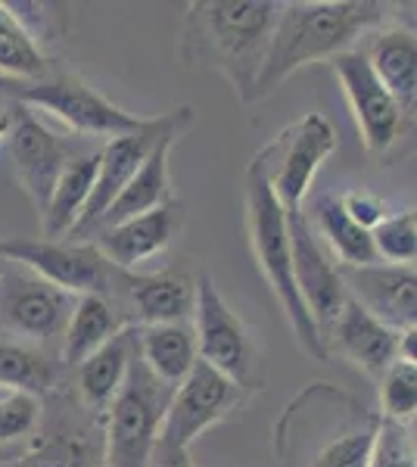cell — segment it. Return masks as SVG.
<instances>
[{"instance_id": "obj_12", "label": "cell", "mask_w": 417, "mask_h": 467, "mask_svg": "<svg viewBox=\"0 0 417 467\" xmlns=\"http://www.w3.org/2000/svg\"><path fill=\"white\" fill-rule=\"evenodd\" d=\"M246 396L249 393L218 374L215 368H209L206 361H196L191 374L172 389L156 440L191 449L203 433L231 418L246 402Z\"/></svg>"}, {"instance_id": "obj_29", "label": "cell", "mask_w": 417, "mask_h": 467, "mask_svg": "<svg viewBox=\"0 0 417 467\" xmlns=\"http://www.w3.org/2000/svg\"><path fill=\"white\" fill-rule=\"evenodd\" d=\"M0 75L10 81H37L50 75L41 44L19 26L6 4H0Z\"/></svg>"}, {"instance_id": "obj_31", "label": "cell", "mask_w": 417, "mask_h": 467, "mask_svg": "<svg viewBox=\"0 0 417 467\" xmlns=\"http://www.w3.org/2000/svg\"><path fill=\"white\" fill-rule=\"evenodd\" d=\"M370 240H374V253L381 262H390V265H414L417 213L414 209L390 213L374 231H370Z\"/></svg>"}, {"instance_id": "obj_5", "label": "cell", "mask_w": 417, "mask_h": 467, "mask_svg": "<svg viewBox=\"0 0 417 467\" xmlns=\"http://www.w3.org/2000/svg\"><path fill=\"white\" fill-rule=\"evenodd\" d=\"M0 255L13 265H22L69 296H103L122 312L125 284L131 271L112 265L90 240H44V237H4ZM125 318V315H122ZM128 324V321H125Z\"/></svg>"}, {"instance_id": "obj_1", "label": "cell", "mask_w": 417, "mask_h": 467, "mask_svg": "<svg viewBox=\"0 0 417 467\" xmlns=\"http://www.w3.org/2000/svg\"><path fill=\"white\" fill-rule=\"evenodd\" d=\"M390 6L377 0H296L280 4L275 32H271L268 57L255 78L253 103L268 100L308 63L339 57L355 50V44L386 26Z\"/></svg>"}, {"instance_id": "obj_7", "label": "cell", "mask_w": 417, "mask_h": 467, "mask_svg": "<svg viewBox=\"0 0 417 467\" xmlns=\"http://www.w3.org/2000/svg\"><path fill=\"white\" fill-rule=\"evenodd\" d=\"M172 387L156 380L134 352L122 389L103 418V467H150Z\"/></svg>"}, {"instance_id": "obj_8", "label": "cell", "mask_w": 417, "mask_h": 467, "mask_svg": "<svg viewBox=\"0 0 417 467\" xmlns=\"http://www.w3.org/2000/svg\"><path fill=\"white\" fill-rule=\"evenodd\" d=\"M339 150V138L324 112H302L296 122L262 147L253 156L255 169L268 181L275 200L284 213L306 209V197L315 184V175L324 162Z\"/></svg>"}, {"instance_id": "obj_39", "label": "cell", "mask_w": 417, "mask_h": 467, "mask_svg": "<svg viewBox=\"0 0 417 467\" xmlns=\"http://www.w3.org/2000/svg\"><path fill=\"white\" fill-rule=\"evenodd\" d=\"M0 467H6V464H0Z\"/></svg>"}, {"instance_id": "obj_10", "label": "cell", "mask_w": 417, "mask_h": 467, "mask_svg": "<svg viewBox=\"0 0 417 467\" xmlns=\"http://www.w3.org/2000/svg\"><path fill=\"white\" fill-rule=\"evenodd\" d=\"M13 467H103V420L63 380L44 396L41 424Z\"/></svg>"}, {"instance_id": "obj_19", "label": "cell", "mask_w": 417, "mask_h": 467, "mask_svg": "<svg viewBox=\"0 0 417 467\" xmlns=\"http://www.w3.org/2000/svg\"><path fill=\"white\" fill-rule=\"evenodd\" d=\"M321 340H324L328 358L330 356L343 358L374 380H381L386 368L399 358L396 356L399 334L377 321L370 312H365L355 299H346L343 312H339L337 321L324 330Z\"/></svg>"}, {"instance_id": "obj_27", "label": "cell", "mask_w": 417, "mask_h": 467, "mask_svg": "<svg viewBox=\"0 0 417 467\" xmlns=\"http://www.w3.org/2000/svg\"><path fill=\"white\" fill-rule=\"evenodd\" d=\"M97 156H100V150H94V153H78L66 165L63 175H59L57 187H53V193H50L47 209H44V215H41L44 240H59V237L66 240L75 224H78V218L88 206L90 191H94Z\"/></svg>"}, {"instance_id": "obj_24", "label": "cell", "mask_w": 417, "mask_h": 467, "mask_svg": "<svg viewBox=\"0 0 417 467\" xmlns=\"http://www.w3.org/2000/svg\"><path fill=\"white\" fill-rule=\"evenodd\" d=\"M128 330V324L122 318L116 306L103 296H78L75 308L66 321V330L59 337V349L57 361L66 374L75 371L88 356H94L100 346H106L116 334Z\"/></svg>"}, {"instance_id": "obj_35", "label": "cell", "mask_w": 417, "mask_h": 467, "mask_svg": "<svg viewBox=\"0 0 417 467\" xmlns=\"http://www.w3.org/2000/svg\"><path fill=\"white\" fill-rule=\"evenodd\" d=\"M339 206H343L346 215L365 231H374L377 224L390 215V213H386V202L377 197V193H370V191H349V193L339 197Z\"/></svg>"}, {"instance_id": "obj_13", "label": "cell", "mask_w": 417, "mask_h": 467, "mask_svg": "<svg viewBox=\"0 0 417 467\" xmlns=\"http://www.w3.org/2000/svg\"><path fill=\"white\" fill-rule=\"evenodd\" d=\"M174 109L162 112V116L147 119V125L134 134H122V138H112L100 147V156H97V178H94V191L88 197V206L81 213L78 224L72 228V234L66 240H75V244H85L88 237H94L106 213L112 209V202L122 197V191L131 184V178L138 175V169L143 160L150 156V150L156 147V140L165 134V128L172 125Z\"/></svg>"}, {"instance_id": "obj_16", "label": "cell", "mask_w": 417, "mask_h": 467, "mask_svg": "<svg viewBox=\"0 0 417 467\" xmlns=\"http://www.w3.org/2000/svg\"><path fill=\"white\" fill-rule=\"evenodd\" d=\"M330 69L337 75L339 88H343V97L349 109H352L355 128H359L365 150L370 156L390 153L408 116L399 109V103L390 97V90L377 81V75L370 72L365 54L359 47L346 50V54L330 59Z\"/></svg>"}, {"instance_id": "obj_34", "label": "cell", "mask_w": 417, "mask_h": 467, "mask_svg": "<svg viewBox=\"0 0 417 467\" xmlns=\"http://www.w3.org/2000/svg\"><path fill=\"white\" fill-rule=\"evenodd\" d=\"M6 10L16 16L19 26L37 44L57 41L66 32V19H69V6L66 4H6Z\"/></svg>"}, {"instance_id": "obj_17", "label": "cell", "mask_w": 417, "mask_h": 467, "mask_svg": "<svg viewBox=\"0 0 417 467\" xmlns=\"http://www.w3.org/2000/svg\"><path fill=\"white\" fill-rule=\"evenodd\" d=\"M349 299H355L365 312L390 330H412L417 321V275L414 265H390V262H374V265L346 268L339 265Z\"/></svg>"}, {"instance_id": "obj_20", "label": "cell", "mask_w": 417, "mask_h": 467, "mask_svg": "<svg viewBox=\"0 0 417 467\" xmlns=\"http://www.w3.org/2000/svg\"><path fill=\"white\" fill-rule=\"evenodd\" d=\"M196 112L193 107H178L174 109V119L172 125L165 128V134L156 140V147L150 150V156L143 160V165L138 169V175L131 178V184L122 191V197L112 202V209L106 213V218L100 222V228H109V224H119L125 218H134V215H143L150 209H159L165 202L174 200V191H172V150L178 144V138L184 131H191ZM97 228V231H100Z\"/></svg>"}, {"instance_id": "obj_22", "label": "cell", "mask_w": 417, "mask_h": 467, "mask_svg": "<svg viewBox=\"0 0 417 467\" xmlns=\"http://www.w3.org/2000/svg\"><path fill=\"white\" fill-rule=\"evenodd\" d=\"M370 72L390 90L405 116H414L417 103V37L408 26H381L368 35V44L359 47Z\"/></svg>"}, {"instance_id": "obj_37", "label": "cell", "mask_w": 417, "mask_h": 467, "mask_svg": "<svg viewBox=\"0 0 417 467\" xmlns=\"http://www.w3.org/2000/svg\"><path fill=\"white\" fill-rule=\"evenodd\" d=\"M6 131H10V116H6V112H0V140L6 138Z\"/></svg>"}, {"instance_id": "obj_3", "label": "cell", "mask_w": 417, "mask_h": 467, "mask_svg": "<svg viewBox=\"0 0 417 467\" xmlns=\"http://www.w3.org/2000/svg\"><path fill=\"white\" fill-rule=\"evenodd\" d=\"M377 420L355 396L312 383L277 420L280 467H368Z\"/></svg>"}, {"instance_id": "obj_9", "label": "cell", "mask_w": 417, "mask_h": 467, "mask_svg": "<svg viewBox=\"0 0 417 467\" xmlns=\"http://www.w3.org/2000/svg\"><path fill=\"white\" fill-rule=\"evenodd\" d=\"M13 103L26 109H44L53 119H59L66 128H72L81 138H122L134 134L147 125V119L131 116L122 107L103 97L97 88H90L75 72H50L37 81H16L10 88Z\"/></svg>"}, {"instance_id": "obj_2", "label": "cell", "mask_w": 417, "mask_h": 467, "mask_svg": "<svg viewBox=\"0 0 417 467\" xmlns=\"http://www.w3.org/2000/svg\"><path fill=\"white\" fill-rule=\"evenodd\" d=\"M277 13L275 0H193L181 22V57L196 69L218 72L240 103L253 107Z\"/></svg>"}, {"instance_id": "obj_6", "label": "cell", "mask_w": 417, "mask_h": 467, "mask_svg": "<svg viewBox=\"0 0 417 467\" xmlns=\"http://www.w3.org/2000/svg\"><path fill=\"white\" fill-rule=\"evenodd\" d=\"M196 358L237 383L244 393L265 389V358L246 321L227 306L215 281L203 271L196 277V306L191 318Z\"/></svg>"}, {"instance_id": "obj_32", "label": "cell", "mask_w": 417, "mask_h": 467, "mask_svg": "<svg viewBox=\"0 0 417 467\" xmlns=\"http://www.w3.org/2000/svg\"><path fill=\"white\" fill-rule=\"evenodd\" d=\"M44 414V399L26 389H6L0 393V446L28 440Z\"/></svg>"}, {"instance_id": "obj_21", "label": "cell", "mask_w": 417, "mask_h": 467, "mask_svg": "<svg viewBox=\"0 0 417 467\" xmlns=\"http://www.w3.org/2000/svg\"><path fill=\"white\" fill-rule=\"evenodd\" d=\"M196 306V277L187 271L169 268L141 275L131 271L122 296V315L128 327L147 324H181L193 318Z\"/></svg>"}, {"instance_id": "obj_28", "label": "cell", "mask_w": 417, "mask_h": 467, "mask_svg": "<svg viewBox=\"0 0 417 467\" xmlns=\"http://www.w3.org/2000/svg\"><path fill=\"white\" fill-rule=\"evenodd\" d=\"M59 378H66V371L50 352L0 334V393L26 389L44 399L50 389L59 387Z\"/></svg>"}, {"instance_id": "obj_23", "label": "cell", "mask_w": 417, "mask_h": 467, "mask_svg": "<svg viewBox=\"0 0 417 467\" xmlns=\"http://www.w3.org/2000/svg\"><path fill=\"white\" fill-rule=\"evenodd\" d=\"M131 358H134V330L128 327L122 334L112 337L106 346H100L94 356H88L75 371H69L75 399L90 414H97L103 420L106 409L112 405V399H116V393L122 389V383L128 378Z\"/></svg>"}, {"instance_id": "obj_30", "label": "cell", "mask_w": 417, "mask_h": 467, "mask_svg": "<svg viewBox=\"0 0 417 467\" xmlns=\"http://www.w3.org/2000/svg\"><path fill=\"white\" fill-rule=\"evenodd\" d=\"M417 411V361L396 358L381 378V418L412 424Z\"/></svg>"}, {"instance_id": "obj_14", "label": "cell", "mask_w": 417, "mask_h": 467, "mask_svg": "<svg viewBox=\"0 0 417 467\" xmlns=\"http://www.w3.org/2000/svg\"><path fill=\"white\" fill-rule=\"evenodd\" d=\"M287 237H290L293 255V284L299 290L302 306L312 315L318 334L324 337V330L337 321V315L343 312L349 299L343 275H339L337 259H333L328 246L321 244V237L315 234L306 209L287 213Z\"/></svg>"}, {"instance_id": "obj_4", "label": "cell", "mask_w": 417, "mask_h": 467, "mask_svg": "<svg viewBox=\"0 0 417 467\" xmlns=\"http://www.w3.org/2000/svg\"><path fill=\"white\" fill-rule=\"evenodd\" d=\"M246 231H249V246H253L255 265H259L262 277L268 281V287L275 290L296 340H299V346L308 356L324 361L328 358L324 340H321V334H318L312 315L302 306L299 290H296V284H293V255H290V237H287V213L275 200L268 181L255 169V162H249V169H246Z\"/></svg>"}, {"instance_id": "obj_11", "label": "cell", "mask_w": 417, "mask_h": 467, "mask_svg": "<svg viewBox=\"0 0 417 467\" xmlns=\"http://www.w3.org/2000/svg\"><path fill=\"white\" fill-rule=\"evenodd\" d=\"M72 308L75 296L35 271L10 262L0 275V334L10 340L47 352V346L63 337Z\"/></svg>"}, {"instance_id": "obj_25", "label": "cell", "mask_w": 417, "mask_h": 467, "mask_svg": "<svg viewBox=\"0 0 417 467\" xmlns=\"http://www.w3.org/2000/svg\"><path fill=\"white\" fill-rule=\"evenodd\" d=\"M134 330V352L156 380L178 387L196 365V337L191 321L181 324H147Z\"/></svg>"}, {"instance_id": "obj_38", "label": "cell", "mask_w": 417, "mask_h": 467, "mask_svg": "<svg viewBox=\"0 0 417 467\" xmlns=\"http://www.w3.org/2000/svg\"><path fill=\"white\" fill-rule=\"evenodd\" d=\"M6 265H10V262H6L4 255H0V275H4V268H6Z\"/></svg>"}, {"instance_id": "obj_18", "label": "cell", "mask_w": 417, "mask_h": 467, "mask_svg": "<svg viewBox=\"0 0 417 467\" xmlns=\"http://www.w3.org/2000/svg\"><path fill=\"white\" fill-rule=\"evenodd\" d=\"M184 228V206L178 200L165 202L159 209H150L143 215L125 218L119 224L100 228L90 244L100 250L106 259L122 271H138L143 262L169 253V246L178 240Z\"/></svg>"}, {"instance_id": "obj_15", "label": "cell", "mask_w": 417, "mask_h": 467, "mask_svg": "<svg viewBox=\"0 0 417 467\" xmlns=\"http://www.w3.org/2000/svg\"><path fill=\"white\" fill-rule=\"evenodd\" d=\"M6 116H10L6 140H10L13 171H16V181L26 191V197L32 200L35 213L44 215L59 175L75 160L72 144L66 138H59L57 131H50L32 109L19 107V103H13V109Z\"/></svg>"}, {"instance_id": "obj_33", "label": "cell", "mask_w": 417, "mask_h": 467, "mask_svg": "<svg viewBox=\"0 0 417 467\" xmlns=\"http://www.w3.org/2000/svg\"><path fill=\"white\" fill-rule=\"evenodd\" d=\"M368 467H417L412 424H396L386 418L377 420Z\"/></svg>"}, {"instance_id": "obj_26", "label": "cell", "mask_w": 417, "mask_h": 467, "mask_svg": "<svg viewBox=\"0 0 417 467\" xmlns=\"http://www.w3.org/2000/svg\"><path fill=\"white\" fill-rule=\"evenodd\" d=\"M312 222L315 234L321 237V244L328 246V253L337 259V265L346 268H359V265H374L377 253H374V240L370 231L359 228L352 218L346 215V209L339 206V197H318L312 202V213H306Z\"/></svg>"}, {"instance_id": "obj_36", "label": "cell", "mask_w": 417, "mask_h": 467, "mask_svg": "<svg viewBox=\"0 0 417 467\" xmlns=\"http://www.w3.org/2000/svg\"><path fill=\"white\" fill-rule=\"evenodd\" d=\"M150 467H196L191 458V449L172 446V442L156 440L153 455H150Z\"/></svg>"}]
</instances>
